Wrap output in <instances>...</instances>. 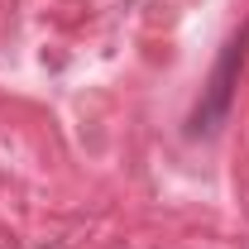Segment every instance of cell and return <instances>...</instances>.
<instances>
[{
	"label": "cell",
	"instance_id": "1",
	"mask_svg": "<svg viewBox=\"0 0 249 249\" xmlns=\"http://www.w3.org/2000/svg\"><path fill=\"white\" fill-rule=\"evenodd\" d=\"M245 53H249V24H240V29L225 38L216 67H211V77H206V87H201V101H196V106H192V115H187V134H192V139H216L220 124L230 120V106H235V87H240Z\"/></svg>",
	"mask_w": 249,
	"mask_h": 249
}]
</instances>
